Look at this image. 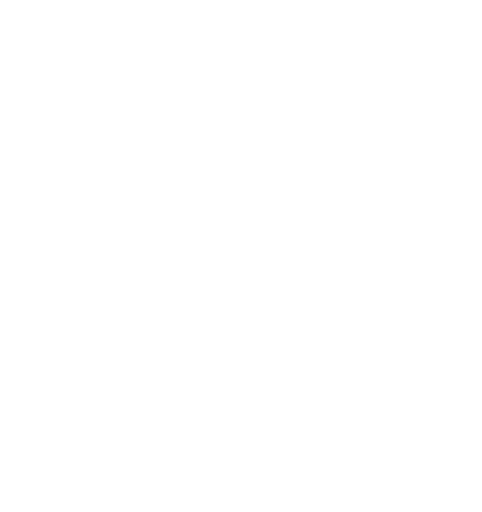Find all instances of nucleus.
<instances>
[]
</instances>
